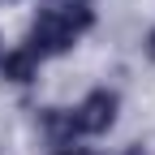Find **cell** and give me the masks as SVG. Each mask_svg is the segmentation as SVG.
<instances>
[{
    "mask_svg": "<svg viewBox=\"0 0 155 155\" xmlns=\"http://www.w3.org/2000/svg\"><path fill=\"white\" fill-rule=\"evenodd\" d=\"M91 26H95V9L86 5V0H61V5H48L35 17V26L26 35V48L39 56V61H43V56H61Z\"/></svg>",
    "mask_w": 155,
    "mask_h": 155,
    "instance_id": "1",
    "label": "cell"
},
{
    "mask_svg": "<svg viewBox=\"0 0 155 155\" xmlns=\"http://www.w3.org/2000/svg\"><path fill=\"white\" fill-rule=\"evenodd\" d=\"M116 91H91L78 108L65 112V125H69V142L73 138H95V134H108L116 121Z\"/></svg>",
    "mask_w": 155,
    "mask_h": 155,
    "instance_id": "2",
    "label": "cell"
},
{
    "mask_svg": "<svg viewBox=\"0 0 155 155\" xmlns=\"http://www.w3.org/2000/svg\"><path fill=\"white\" fill-rule=\"evenodd\" d=\"M0 73L9 78V82H30V78H39V56L22 43V48H13L9 56H0Z\"/></svg>",
    "mask_w": 155,
    "mask_h": 155,
    "instance_id": "3",
    "label": "cell"
},
{
    "mask_svg": "<svg viewBox=\"0 0 155 155\" xmlns=\"http://www.w3.org/2000/svg\"><path fill=\"white\" fill-rule=\"evenodd\" d=\"M56 155H91V151H82V147H56Z\"/></svg>",
    "mask_w": 155,
    "mask_h": 155,
    "instance_id": "4",
    "label": "cell"
},
{
    "mask_svg": "<svg viewBox=\"0 0 155 155\" xmlns=\"http://www.w3.org/2000/svg\"><path fill=\"white\" fill-rule=\"evenodd\" d=\"M147 56H151V61H155V30L147 35Z\"/></svg>",
    "mask_w": 155,
    "mask_h": 155,
    "instance_id": "5",
    "label": "cell"
},
{
    "mask_svg": "<svg viewBox=\"0 0 155 155\" xmlns=\"http://www.w3.org/2000/svg\"><path fill=\"white\" fill-rule=\"evenodd\" d=\"M125 155H142V151H125Z\"/></svg>",
    "mask_w": 155,
    "mask_h": 155,
    "instance_id": "6",
    "label": "cell"
},
{
    "mask_svg": "<svg viewBox=\"0 0 155 155\" xmlns=\"http://www.w3.org/2000/svg\"><path fill=\"white\" fill-rule=\"evenodd\" d=\"M0 52H5V43H0Z\"/></svg>",
    "mask_w": 155,
    "mask_h": 155,
    "instance_id": "7",
    "label": "cell"
}]
</instances>
